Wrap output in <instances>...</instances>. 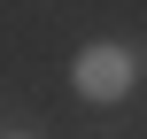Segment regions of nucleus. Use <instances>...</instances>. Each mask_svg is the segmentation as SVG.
<instances>
[{
	"label": "nucleus",
	"mask_w": 147,
	"mask_h": 139,
	"mask_svg": "<svg viewBox=\"0 0 147 139\" xmlns=\"http://www.w3.org/2000/svg\"><path fill=\"white\" fill-rule=\"evenodd\" d=\"M16 139H23V132H16Z\"/></svg>",
	"instance_id": "f03ea898"
},
{
	"label": "nucleus",
	"mask_w": 147,
	"mask_h": 139,
	"mask_svg": "<svg viewBox=\"0 0 147 139\" xmlns=\"http://www.w3.org/2000/svg\"><path fill=\"white\" fill-rule=\"evenodd\" d=\"M132 77H140V62H132V46H85L78 62H70V85L85 93V101H101V108H116L124 93H132Z\"/></svg>",
	"instance_id": "f257e3e1"
}]
</instances>
